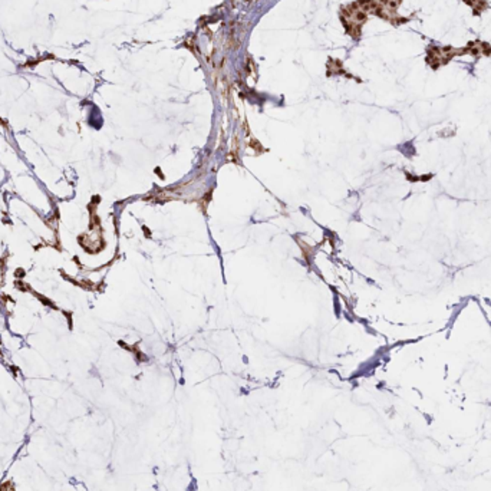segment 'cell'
Listing matches in <instances>:
<instances>
[{
    "label": "cell",
    "instance_id": "obj_1",
    "mask_svg": "<svg viewBox=\"0 0 491 491\" xmlns=\"http://www.w3.org/2000/svg\"><path fill=\"white\" fill-rule=\"evenodd\" d=\"M477 306H478V310H480L481 316L484 318V321L491 326V300L478 299Z\"/></svg>",
    "mask_w": 491,
    "mask_h": 491
}]
</instances>
